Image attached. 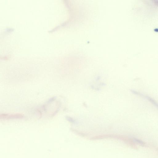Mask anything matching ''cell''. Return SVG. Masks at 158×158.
<instances>
[{
  "label": "cell",
  "mask_w": 158,
  "mask_h": 158,
  "mask_svg": "<svg viewBox=\"0 0 158 158\" xmlns=\"http://www.w3.org/2000/svg\"><path fill=\"white\" fill-rule=\"evenodd\" d=\"M24 115L21 114H0V119H11L22 118H23Z\"/></svg>",
  "instance_id": "cell-1"
}]
</instances>
